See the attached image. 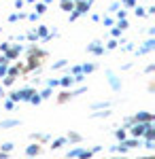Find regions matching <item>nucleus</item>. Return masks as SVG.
<instances>
[{
  "label": "nucleus",
  "mask_w": 155,
  "mask_h": 159,
  "mask_svg": "<svg viewBox=\"0 0 155 159\" xmlns=\"http://www.w3.org/2000/svg\"><path fill=\"white\" fill-rule=\"evenodd\" d=\"M32 93H34V89H32V87H24V89L11 91V93H9V100H13L15 104H17V102H28Z\"/></svg>",
  "instance_id": "1"
},
{
  "label": "nucleus",
  "mask_w": 155,
  "mask_h": 159,
  "mask_svg": "<svg viewBox=\"0 0 155 159\" xmlns=\"http://www.w3.org/2000/svg\"><path fill=\"white\" fill-rule=\"evenodd\" d=\"M149 123H153V121H147V123L134 121V125L128 127V129H130V134H132V138H143V134H144V129H147V125H149Z\"/></svg>",
  "instance_id": "2"
},
{
  "label": "nucleus",
  "mask_w": 155,
  "mask_h": 159,
  "mask_svg": "<svg viewBox=\"0 0 155 159\" xmlns=\"http://www.w3.org/2000/svg\"><path fill=\"white\" fill-rule=\"evenodd\" d=\"M106 79H108V85H110L113 91H121V81L113 70H106Z\"/></svg>",
  "instance_id": "3"
},
{
  "label": "nucleus",
  "mask_w": 155,
  "mask_h": 159,
  "mask_svg": "<svg viewBox=\"0 0 155 159\" xmlns=\"http://www.w3.org/2000/svg\"><path fill=\"white\" fill-rule=\"evenodd\" d=\"M153 49H155V38L151 36V38H149V40L143 45V47H138V49H136V55H147V53H151Z\"/></svg>",
  "instance_id": "4"
},
{
  "label": "nucleus",
  "mask_w": 155,
  "mask_h": 159,
  "mask_svg": "<svg viewBox=\"0 0 155 159\" xmlns=\"http://www.w3.org/2000/svg\"><path fill=\"white\" fill-rule=\"evenodd\" d=\"M132 117H134V121H138V123L155 121V115L153 112H147V110H140V112H136V115H132Z\"/></svg>",
  "instance_id": "5"
},
{
  "label": "nucleus",
  "mask_w": 155,
  "mask_h": 159,
  "mask_svg": "<svg viewBox=\"0 0 155 159\" xmlns=\"http://www.w3.org/2000/svg\"><path fill=\"white\" fill-rule=\"evenodd\" d=\"M87 51L94 53V55H102V53H104V45H102L100 40H94V43L87 45Z\"/></svg>",
  "instance_id": "6"
},
{
  "label": "nucleus",
  "mask_w": 155,
  "mask_h": 159,
  "mask_svg": "<svg viewBox=\"0 0 155 159\" xmlns=\"http://www.w3.org/2000/svg\"><path fill=\"white\" fill-rule=\"evenodd\" d=\"M38 153H40V144H38V142L28 144V148H26V155H28V157H36Z\"/></svg>",
  "instance_id": "7"
},
{
  "label": "nucleus",
  "mask_w": 155,
  "mask_h": 159,
  "mask_svg": "<svg viewBox=\"0 0 155 159\" xmlns=\"http://www.w3.org/2000/svg\"><path fill=\"white\" fill-rule=\"evenodd\" d=\"M17 125H19V119H4V121H0V129H11Z\"/></svg>",
  "instance_id": "8"
},
{
  "label": "nucleus",
  "mask_w": 155,
  "mask_h": 159,
  "mask_svg": "<svg viewBox=\"0 0 155 159\" xmlns=\"http://www.w3.org/2000/svg\"><path fill=\"white\" fill-rule=\"evenodd\" d=\"M140 140H143V138H125V140H121V142L128 148H134V147H140Z\"/></svg>",
  "instance_id": "9"
},
{
  "label": "nucleus",
  "mask_w": 155,
  "mask_h": 159,
  "mask_svg": "<svg viewBox=\"0 0 155 159\" xmlns=\"http://www.w3.org/2000/svg\"><path fill=\"white\" fill-rule=\"evenodd\" d=\"M74 85V81H72V74H66V76H62L60 79V87H64V89H68V87Z\"/></svg>",
  "instance_id": "10"
},
{
  "label": "nucleus",
  "mask_w": 155,
  "mask_h": 159,
  "mask_svg": "<svg viewBox=\"0 0 155 159\" xmlns=\"http://www.w3.org/2000/svg\"><path fill=\"white\" fill-rule=\"evenodd\" d=\"M110 117V110L108 108H102L98 110V112H92V119H108Z\"/></svg>",
  "instance_id": "11"
},
{
  "label": "nucleus",
  "mask_w": 155,
  "mask_h": 159,
  "mask_svg": "<svg viewBox=\"0 0 155 159\" xmlns=\"http://www.w3.org/2000/svg\"><path fill=\"white\" fill-rule=\"evenodd\" d=\"M85 91H87V87L81 85V87H77V89H72V91H68V98H77V96H81Z\"/></svg>",
  "instance_id": "12"
},
{
  "label": "nucleus",
  "mask_w": 155,
  "mask_h": 159,
  "mask_svg": "<svg viewBox=\"0 0 155 159\" xmlns=\"http://www.w3.org/2000/svg\"><path fill=\"white\" fill-rule=\"evenodd\" d=\"M38 38H43V40H49V30H47V25H38Z\"/></svg>",
  "instance_id": "13"
},
{
  "label": "nucleus",
  "mask_w": 155,
  "mask_h": 159,
  "mask_svg": "<svg viewBox=\"0 0 155 159\" xmlns=\"http://www.w3.org/2000/svg\"><path fill=\"white\" fill-rule=\"evenodd\" d=\"M66 142H68V140H66L64 136H62V138H55V140L51 142V148H53V151H55V148H62L64 144H66Z\"/></svg>",
  "instance_id": "14"
},
{
  "label": "nucleus",
  "mask_w": 155,
  "mask_h": 159,
  "mask_svg": "<svg viewBox=\"0 0 155 159\" xmlns=\"http://www.w3.org/2000/svg\"><path fill=\"white\" fill-rule=\"evenodd\" d=\"M81 151H83L81 147H74V148H70V151H68V155H66V159H77L79 155H81Z\"/></svg>",
  "instance_id": "15"
},
{
  "label": "nucleus",
  "mask_w": 155,
  "mask_h": 159,
  "mask_svg": "<svg viewBox=\"0 0 155 159\" xmlns=\"http://www.w3.org/2000/svg\"><path fill=\"white\" fill-rule=\"evenodd\" d=\"M115 138H117V140H125V138H128V132H125V127H119V129H115Z\"/></svg>",
  "instance_id": "16"
},
{
  "label": "nucleus",
  "mask_w": 155,
  "mask_h": 159,
  "mask_svg": "<svg viewBox=\"0 0 155 159\" xmlns=\"http://www.w3.org/2000/svg\"><path fill=\"white\" fill-rule=\"evenodd\" d=\"M60 7L64 11H72V9H74V2H72V0H60Z\"/></svg>",
  "instance_id": "17"
},
{
  "label": "nucleus",
  "mask_w": 155,
  "mask_h": 159,
  "mask_svg": "<svg viewBox=\"0 0 155 159\" xmlns=\"http://www.w3.org/2000/svg\"><path fill=\"white\" fill-rule=\"evenodd\" d=\"M102 108H110V102H96V104H92V110H102Z\"/></svg>",
  "instance_id": "18"
},
{
  "label": "nucleus",
  "mask_w": 155,
  "mask_h": 159,
  "mask_svg": "<svg viewBox=\"0 0 155 159\" xmlns=\"http://www.w3.org/2000/svg\"><path fill=\"white\" fill-rule=\"evenodd\" d=\"M28 102H30V104H34V106H38V104H40V102H43V98H40V96H38V91H34V93H32V96H30V100H28Z\"/></svg>",
  "instance_id": "19"
},
{
  "label": "nucleus",
  "mask_w": 155,
  "mask_h": 159,
  "mask_svg": "<svg viewBox=\"0 0 155 159\" xmlns=\"http://www.w3.org/2000/svg\"><path fill=\"white\" fill-rule=\"evenodd\" d=\"M51 136L49 134H32V140H36V142H47Z\"/></svg>",
  "instance_id": "20"
},
{
  "label": "nucleus",
  "mask_w": 155,
  "mask_h": 159,
  "mask_svg": "<svg viewBox=\"0 0 155 159\" xmlns=\"http://www.w3.org/2000/svg\"><path fill=\"white\" fill-rule=\"evenodd\" d=\"M17 19H26V13H11V15H9V21H11V24H15Z\"/></svg>",
  "instance_id": "21"
},
{
  "label": "nucleus",
  "mask_w": 155,
  "mask_h": 159,
  "mask_svg": "<svg viewBox=\"0 0 155 159\" xmlns=\"http://www.w3.org/2000/svg\"><path fill=\"white\" fill-rule=\"evenodd\" d=\"M81 70H83V74H92L96 70V64H83V66H81Z\"/></svg>",
  "instance_id": "22"
},
{
  "label": "nucleus",
  "mask_w": 155,
  "mask_h": 159,
  "mask_svg": "<svg viewBox=\"0 0 155 159\" xmlns=\"http://www.w3.org/2000/svg\"><path fill=\"white\" fill-rule=\"evenodd\" d=\"M128 151H130V148L125 147V144H123V142H119V144H117V147H113V153H121V155H123V153H128Z\"/></svg>",
  "instance_id": "23"
},
{
  "label": "nucleus",
  "mask_w": 155,
  "mask_h": 159,
  "mask_svg": "<svg viewBox=\"0 0 155 159\" xmlns=\"http://www.w3.org/2000/svg\"><path fill=\"white\" fill-rule=\"evenodd\" d=\"M13 147H15L13 142H2V144H0V151H2V153H11Z\"/></svg>",
  "instance_id": "24"
},
{
  "label": "nucleus",
  "mask_w": 155,
  "mask_h": 159,
  "mask_svg": "<svg viewBox=\"0 0 155 159\" xmlns=\"http://www.w3.org/2000/svg\"><path fill=\"white\" fill-rule=\"evenodd\" d=\"M66 140H70V142H81V134H77V132H70V134L66 136Z\"/></svg>",
  "instance_id": "25"
},
{
  "label": "nucleus",
  "mask_w": 155,
  "mask_h": 159,
  "mask_svg": "<svg viewBox=\"0 0 155 159\" xmlns=\"http://www.w3.org/2000/svg\"><path fill=\"white\" fill-rule=\"evenodd\" d=\"M51 93H53V89H51V87H47V89H43V91H38V96H40L43 100L51 98Z\"/></svg>",
  "instance_id": "26"
},
{
  "label": "nucleus",
  "mask_w": 155,
  "mask_h": 159,
  "mask_svg": "<svg viewBox=\"0 0 155 159\" xmlns=\"http://www.w3.org/2000/svg\"><path fill=\"white\" fill-rule=\"evenodd\" d=\"M13 83H15V76H11V74H7V76H4V81H2V87H11Z\"/></svg>",
  "instance_id": "27"
},
{
  "label": "nucleus",
  "mask_w": 155,
  "mask_h": 159,
  "mask_svg": "<svg viewBox=\"0 0 155 159\" xmlns=\"http://www.w3.org/2000/svg\"><path fill=\"white\" fill-rule=\"evenodd\" d=\"M134 13H136V17H147V11H144V7H134Z\"/></svg>",
  "instance_id": "28"
},
{
  "label": "nucleus",
  "mask_w": 155,
  "mask_h": 159,
  "mask_svg": "<svg viewBox=\"0 0 155 159\" xmlns=\"http://www.w3.org/2000/svg\"><path fill=\"white\" fill-rule=\"evenodd\" d=\"M34 11H36V15H43V13L47 11V4H45V2H38V4H36V9H34Z\"/></svg>",
  "instance_id": "29"
},
{
  "label": "nucleus",
  "mask_w": 155,
  "mask_h": 159,
  "mask_svg": "<svg viewBox=\"0 0 155 159\" xmlns=\"http://www.w3.org/2000/svg\"><path fill=\"white\" fill-rule=\"evenodd\" d=\"M132 125H134V117H125V119H123V123H121V127H125V129H128V127H132Z\"/></svg>",
  "instance_id": "30"
},
{
  "label": "nucleus",
  "mask_w": 155,
  "mask_h": 159,
  "mask_svg": "<svg viewBox=\"0 0 155 159\" xmlns=\"http://www.w3.org/2000/svg\"><path fill=\"white\" fill-rule=\"evenodd\" d=\"M92 157H94V153H92V151H85V148H83V151H81V155H79L77 159H92Z\"/></svg>",
  "instance_id": "31"
},
{
  "label": "nucleus",
  "mask_w": 155,
  "mask_h": 159,
  "mask_svg": "<svg viewBox=\"0 0 155 159\" xmlns=\"http://www.w3.org/2000/svg\"><path fill=\"white\" fill-rule=\"evenodd\" d=\"M117 45H119V43H117V40H115V38H113V40H108V43H106V47H104V49L113 51V49H117Z\"/></svg>",
  "instance_id": "32"
},
{
  "label": "nucleus",
  "mask_w": 155,
  "mask_h": 159,
  "mask_svg": "<svg viewBox=\"0 0 155 159\" xmlns=\"http://www.w3.org/2000/svg\"><path fill=\"white\" fill-rule=\"evenodd\" d=\"M66 64H68V60H60V61H55V64H53V70H60V68H64V66H66Z\"/></svg>",
  "instance_id": "33"
},
{
  "label": "nucleus",
  "mask_w": 155,
  "mask_h": 159,
  "mask_svg": "<svg viewBox=\"0 0 155 159\" xmlns=\"http://www.w3.org/2000/svg\"><path fill=\"white\" fill-rule=\"evenodd\" d=\"M7 72H9V64H0V79L7 76Z\"/></svg>",
  "instance_id": "34"
},
{
  "label": "nucleus",
  "mask_w": 155,
  "mask_h": 159,
  "mask_svg": "<svg viewBox=\"0 0 155 159\" xmlns=\"http://www.w3.org/2000/svg\"><path fill=\"white\" fill-rule=\"evenodd\" d=\"M121 4L128 7V9H134V7H136V0H121Z\"/></svg>",
  "instance_id": "35"
},
{
  "label": "nucleus",
  "mask_w": 155,
  "mask_h": 159,
  "mask_svg": "<svg viewBox=\"0 0 155 159\" xmlns=\"http://www.w3.org/2000/svg\"><path fill=\"white\" fill-rule=\"evenodd\" d=\"M121 32H123L121 28H113V30H110V36H113V38H119V36H121Z\"/></svg>",
  "instance_id": "36"
},
{
  "label": "nucleus",
  "mask_w": 155,
  "mask_h": 159,
  "mask_svg": "<svg viewBox=\"0 0 155 159\" xmlns=\"http://www.w3.org/2000/svg\"><path fill=\"white\" fill-rule=\"evenodd\" d=\"M58 85H60V79H49V81H47V87H51V89L58 87Z\"/></svg>",
  "instance_id": "37"
},
{
  "label": "nucleus",
  "mask_w": 155,
  "mask_h": 159,
  "mask_svg": "<svg viewBox=\"0 0 155 159\" xmlns=\"http://www.w3.org/2000/svg\"><path fill=\"white\" fill-rule=\"evenodd\" d=\"M4 108L13 110V108H15V102H13V100H4Z\"/></svg>",
  "instance_id": "38"
},
{
  "label": "nucleus",
  "mask_w": 155,
  "mask_h": 159,
  "mask_svg": "<svg viewBox=\"0 0 155 159\" xmlns=\"http://www.w3.org/2000/svg\"><path fill=\"white\" fill-rule=\"evenodd\" d=\"M144 148L153 151V148H155V140H144Z\"/></svg>",
  "instance_id": "39"
},
{
  "label": "nucleus",
  "mask_w": 155,
  "mask_h": 159,
  "mask_svg": "<svg viewBox=\"0 0 155 159\" xmlns=\"http://www.w3.org/2000/svg\"><path fill=\"white\" fill-rule=\"evenodd\" d=\"M119 7H121V2H113V4L108 7V11H110V13H115V11H119Z\"/></svg>",
  "instance_id": "40"
},
{
  "label": "nucleus",
  "mask_w": 155,
  "mask_h": 159,
  "mask_svg": "<svg viewBox=\"0 0 155 159\" xmlns=\"http://www.w3.org/2000/svg\"><path fill=\"white\" fill-rule=\"evenodd\" d=\"M81 72H83V70H81V66H72V68H70V74H72V76H74V74H81Z\"/></svg>",
  "instance_id": "41"
},
{
  "label": "nucleus",
  "mask_w": 155,
  "mask_h": 159,
  "mask_svg": "<svg viewBox=\"0 0 155 159\" xmlns=\"http://www.w3.org/2000/svg\"><path fill=\"white\" fill-rule=\"evenodd\" d=\"M102 21H104V25H106V28H110V25L115 24V19H113V17H104Z\"/></svg>",
  "instance_id": "42"
},
{
  "label": "nucleus",
  "mask_w": 155,
  "mask_h": 159,
  "mask_svg": "<svg viewBox=\"0 0 155 159\" xmlns=\"http://www.w3.org/2000/svg\"><path fill=\"white\" fill-rule=\"evenodd\" d=\"M128 19H119V24H117V28H121V30H125V28H128Z\"/></svg>",
  "instance_id": "43"
},
{
  "label": "nucleus",
  "mask_w": 155,
  "mask_h": 159,
  "mask_svg": "<svg viewBox=\"0 0 155 159\" xmlns=\"http://www.w3.org/2000/svg\"><path fill=\"white\" fill-rule=\"evenodd\" d=\"M9 45H11V43H2V45H0V51H2V53H7V51L11 49Z\"/></svg>",
  "instance_id": "44"
},
{
  "label": "nucleus",
  "mask_w": 155,
  "mask_h": 159,
  "mask_svg": "<svg viewBox=\"0 0 155 159\" xmlns=\"http://www.w3.org/2000/svg\"><path fill=\"white\" fill-rule=\"evenodd\" d=\"M28 40H32V43L38 40V34H36V32H30V34H28Z\"/></svg>",
  "instance_id": "45"
},
{
  "label": "nucleus",
  "mask_w": 155,
  "mask_h": 159,
  "mask_svg": "<svg viewBox=\"0 0 155 159\" xmlns=\"http://www.w3.org/2000/svg\"><path fill=\"white\" fill-rule=\"evenodd\" d=\"M7 74H11V76H17L19 74V68H9V72Z\"/></svg>",
  "instance_id": "46"
},
{
  "label": "nucleus",
  "mask_w": 155,
  "mask_h": 159,
  "mask_svg": "<svg viewBox=\"0 0 155 159\" xmlns=\"http://www.w3.org/2000/svg\"><path fill=\"white\" fill-rule=\"evenodd\" d=\"M117 13V19H125V11H123V9H121V11H115Z\"/></svg>",
  "instance_id": "47"
},
{
  "label": "nucleus",
  "mask_w": 155,
  "mask_h": 159,
  "mask_svg": "<svg viewBox=\"0 0 155 159\" xmlns=\"http://www.w3.org/2000/svg\"><path fill=\"white\" fill-rule=\"evenodd\" d=\"M89 151H92V153H94V155H96V153H100V151H102V147H100V144H96V147H92V148H89Z\"/></svg>",
  "instance_id": "48"
},
{
  "label": "nucleus",
  "mask_w": 155,
  "mask_h": 159,
  "mask_svg": "<svg viewBox=\"0 0 155 159\" xmlns=\"http://www.w3.org/2000/svg\"><path fill=\"white\" fill-rule=\"evenodd\" d=\"M153 70H155V66H153V64H149V66L144 68V72H147V74H151V72H153Z\"/></svg>",
  "instance_id": "49"
},
{
  "label": "nucleus",
  "mask_w": 155,
  "mask_h": 159,
  "mask_svg": "<svg viewBox=\"0 0 155 159\" xmlns=\"http://www.w3.org/2000/svg\"><path fill=\"white\" fill-rule=\"evenodd\" d=\"M68 100V91H64V93H60V102H66Z\"/></svg>",
  "instance_id": "50"
},
{
  "label": "nucleus",
  "mask_w": 155,
  "mask_h": 159,
  "mask_svg": "<svg viewBox=\"0 0 155 159\" xmlns=\"http://www.w3.org/2000/svg\"><path fill=\"white\" fill-rule=\"evenodd\" d=\"M123 51H134V43H128V45L123 47Z\"/></svg>",
  "instance_id": "51"
},
{
  "label": "nucleus",
  "mask_w": 155,
  "mask_h": 159,
  "mask_svg": "<svg viewBox=\"0 0 155 159\" xmlns=\"http://www.w3.org/2000/svg\"><path fill=\"white\" fill-rule=\"evenodd\" d=\"M26 17H28V19H32V21H36V19H38V15H36V13H30V15H26Z\"/></svg>",
  "instance_id": "52"
},
{
  "label": "nucleus",
  "mask_w": 155,
  "mask_h": 159,
  "mask_svg": "<svg viewBox=\"0 0 155 159\" xmlns=\"http://www.w3.org/2000/svg\"><path fill=\"white\" fill-rule=\"evenodd\" d=\"M24 7V0H15V9H21Z\"/></svg>",
  "instance_id": "53"
},
{
  "label": "nucleus",
  "mask_w": 155,
  "mask_h": 159,
  "mask_svg": "<svg viewBox=\"0 0 155 159\" xmlns=\"http://www.w3.org/2000/svg\"><path fill=\"white\" fill-rule=\"evenodd\" d=\"M0 98H7V93H4V87L0 85Z\"/></svg>",
  "instance_id": "54"
},
{
  "label": "nucleus",
  "mask_w": 155,
  "mask_h": 159,
  "mask_svg": "<svg viewBox=\"0 0 155 159\" xmlns=\"http://www.w3.org/2000/svg\"><path fill=\"white\" fill-rule=\"evenodd\" d=\"M0 159H9V153H2L0 151Z\"/></svg>",
  "instance_id": "55"
},
{
  "label": "nucleus",
  "mask_w": 155,
  "mask_h": 159,
  "mask_svg": "<svg viewBox=\"0 0 155 159\" xmlns=\"http://www.w3.org/2000/svg\"><path fill=\"white\" fill-rule=\"evenodd\" d=\"M72 2H74V7H77V4H81V2H85V0H72Z\"/></svg>",
  "instance_id": "56"
},
{
  "label": "nucleus",
  "mask_w": 155,
  "mask_h": 159,
  "mask_svg": "<svg viewBox=\"0 0 155 159\" xmlns=\"http://www.w3.org/2000/svg\"><path fill=\"white\" fill-rule=\"evenodd\" d=\"M40 2H45V4H49V2H51V0H40Z\"/></svg>",
  "instance_id": "57"
},
{
  "label": "nucleus",
  "mask_w": 155,
  "mask_h": 159,
  "mask_svg": "<svg viewBox=\"0 0 155 159\" xmlns=\"http://www.w3.org/2000/svg\"><path fill=\"white\" fill-rule=\"evenodd\" d=\"M30 159H34V157H30Z\"/></svg>",
  "instance_id": "58"
}]
</instances>
